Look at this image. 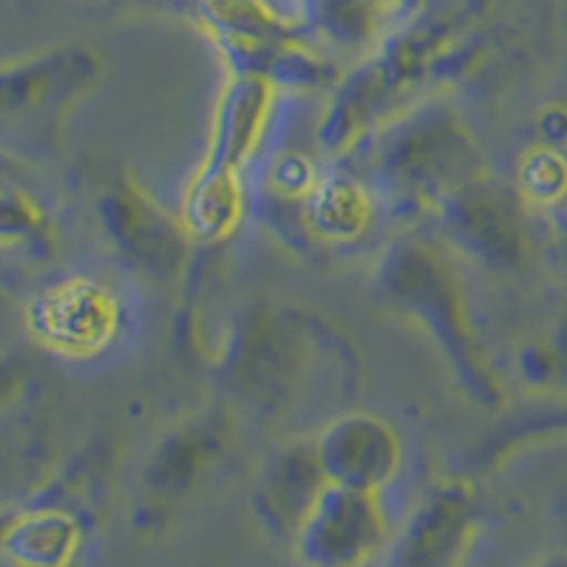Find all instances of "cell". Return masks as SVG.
I'll list each match as a JSON object with an SVG mask.
<instances>
[{"label": "cell", "mask_w": 567, "mask_h": 567, "mask_svg": "<svg viewBox=\"0 0 567 567\" xmlns=\"http://www.w3.org/2000/svg\"><path fill=\"white\" fill-rule=\"evenodd\" d=\"M281 85L261 74L230 71L221 85L205 156L182 194L179 221L190 241H227L247 216V174L267 151Z\"/></svg>", "instance_id": "obj_1"}, {"label": "cell", "mask_w": 567, "mask_h": 567, "mask_svg": "<svg viewBox=\"0 0 567 567\" xmlns=\"http://www.w3.org/2000/svg\"><path fill=\"white\" fill-rule=\"evenodd\" d=\"M369 182L398 213H437L485 176L474 131L443 103H417L367 142Z\"/></svg>", "instance_id": "obj_2"}, {"label": "cell", "mask_w": 567, "mask_h": 567, "mask_svg": "<svg viewBox=\"0 0 567 567\" xmlns=\"http://www.w3.org/2000/svg\"><path fill=\"white\" fill-rule=\"evenodd\" d=\"M378 287L394 310L417 321L449 358L460 383L485 406L503 403V386L491 369L471 318L463 278L452 252L423 236H400L378 261Z\"/></svg>", "instance_id": "obj_3"}, {"label": "cell", "mask_w": 567, "mask_h": 567, "mask_svg": "<svg viewBox=\"0 0 567 567\" xmlns=\"http://www.w3.org/2000/svg\"><path fill=\"white\" fill-rule=\"evenodd\" d=\"M434 58L437 45L425 34H394L372 60L338 80L316 131L323 154L332 159L358 154L378 131L417 105L414 94L432 74Z\"/></svg>", "instance_id": "obj_4"}, {"label": "cell", "mask_w": 567, "mask_h": 567, "mask_svg": "<svg viewBox=\"0 0 567 567\" xmlns=\"http://www.w3.org/2000/svg\"><path fill=\"white\" fill-rule=\"evenodd\" d=\"M196 7L230 71L261 74L281 89L338 85L336 65L267 0H196Z\"/></svg>", "instance_id": "obj_5"}, {"label": "cell", "mask_w": 567, "mask_h": 567, "mask_svg": "<svg viewBox=\"0 0 567 567\" xmlns=\"http://www.w3.org/2000/svg\"><path fill=\"white\" fill-rule=\"evenodd\" d=\"M383 494L327 483L292 534L303 567H369L392 542Z\"/></svg>", "instance_id": "obj_6"}, {"label": "cell", "mask_w": 567, "mask_h": 567, "mask_svg": "<svg viewBox=\"0 0 567 567\" xmlns=\"http://www.w3.org/2000/svg\"><path fill=\"white\" fill-rule=\"evenodd\" d=\"M29 336L60 358H97L120 336L123 303L109 284L69 276L29 298L23 310Z\"/></svg>", "instance_id": "obj_7"}, {"label": "cell", "mask_w": 567, "mask_h": 567, "mask_svg": "<svg viewBox=\"0 0 567 567\" xmlns=\"http://www.w3.org/2000/svg\"><path fill=\"white\" fill-rule=\"evenodd\" d=\"M519 190H511L488 174L445 202L434 216L445 241L491 270H508L528 256V225Z\"/></svg>", "instance_id": "obj_8"}, {"label": "cell", "mask_w": 567, "mask_h": 567, "mask_svg": "<svg viewBox=\"0 0 567 567\" xmlns=\"http://www.w3.org/2000/svg\"><path fill=\"white\" fill-rule=\"evenodd\" d=\"M100 225L114 250L151 278H174L187 261L190 236L179 216L156 205L140 182L120 179L100 196Z\"/></svg>", "instance_id": "obj_9"}, {"label": "cell", "mask_w": 567, "mask_h": 567, "mask_svg": "<svg viewBox=\"0 0 567 567\" xmlns=\"http://www.w3.org/2000/svg\"><path fill=\"white\" fill-rule=\"evenodd\" d=\"M316 457L327 483L386 494L406 465V445L386 417L347 412L329 420L316 437Z\"/></svg>", "instance_id": "obj_10"}, {"label": "cell", "mask_w": 567, "mask_h": 567, "mask_svg": "<svg viewBox=\"0 0 567 567\" xmlns=\"http://www.w3.org/2000/svg\"><path fill=\"white\" fill-rule=\"evenodd\" d=\"M477 539V503L460 480L432 485L386 548V567H463Z\"/></svg>", "instance_id": "obj_11"}, {"label": "cell", "mask_w": 567, "mask_h": 567, "mask_svg": "<svg viewBox=\"0 0 567 567\" xmlns=\"http://www.w3.org/2000/svg\"><path fill=\"white\" fill-rule=\"evenodd\" d=\"M100 80V58L85 45H63L3 65L0 105L3 116L29 120L83 97Z\"/></svg>", "instance_id": "obj_12"}, {"label": "cell", "mask_w": 567, "mask_h": 567, "mask_svg": "<svg viewBox=\"0 0 567 567\" xmlns=\"http://www.w3.org/2000/svg\"><path fill=\"white\" fill-rule=\"evenodd\" d=\"M386 210V202L369 176L347 168H329L301 205L303 230L327 247H354L367 241Z\"/></svg>", "instance_id": "obj_13"}, {"label": "cell", "mask_w": 567, "mask_h": 567, "mask_svg": "<svg viewBox=\"0 0 567 567\" xmlns=\"http://www.w3.org/2000/svg\"><path fill=\"white\" fill-rule=\"evenodd\" d=\"M83 548L78 516L54 505H40L9 516L3 556L9 567H71Z\"/></svg>", "instance_id": "obj_14"}, {"label": "cell", "mask_w": 567, "mask_h": 567, "mask_svg": "<svg viewBox=\"0 0 567 567\" xmlns=\"http://www.w3.org/2000/svg\"><path fill=\"white\" fill-rule=\"evenodd\" d=\"M327 485L316 457V445H296L278 454L258 485V505L278 528L296 534L307 511Z\"/></svg>", "instance_id": "obj_15"}, {"label": "cell", "mask_w": 567, "mask_h": 567, "mask_svg": "<svg viewBox=\"0 0 567 567\" xmlns=\"http://www.w3.org/2000/svg\"><path fill=\"white\" fill-rule=\"evenodd\" d=\"M0 233H3L7 252L18 250L23 258H49V252H52V221H49L43 207L23 190L7 187Z\"/></svg>", "instance_id": "obj_16"}, {"label": "cell", "mask_w": 567, "mask_h": 567, "mask_svg": "<svg viewBox=\"0 0 567 567\" xmlns=\"http://www.w3.org/2000/svg\"><path fill=\"white\" fill-rule=\"evenodd\" d=\"M323 176V168L318 159L307 151L298 148H281L267 156L265 165V194L267 199H276L281 205H290L301 210L307 196L312 194V187Z\"/></svg>", "instance_id": "obj_17"}, {"label": "cell", "mask_w": 567, "mask_h": 567, "mask_svg": "<svg viewBox=\"0 0 567 567\" xmlns=\"http://www.w3.org/2000/svg\"><path fill=\"white\" fill-rule=\"evenodd\" d=\"M519 194L528 205H567V156L554 145L528 151L519 165Z\"/></svg>", "instance_id": "obj_18"}, {"label": "cell", "mask_w": 567, "mask_h": 567, "mask_svg": "<svg viewBox=\"0 0 567 567\" xmlns=\"http://www.w3.org/2000/svg\"><path fill=\"white\" fill-rule=\"evenodd\" d=\"M556 245H559L561 261H565L567 267V205H561L559 221H556Z\"/></svg>", "instance_id": "obj_19"}]
</instances>
